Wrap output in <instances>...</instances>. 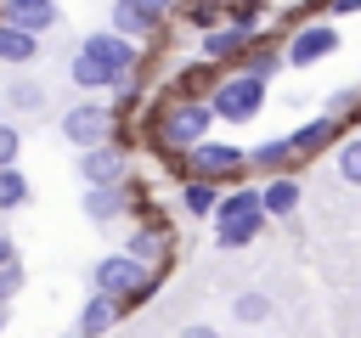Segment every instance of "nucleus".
<instances>
[{
    "mask_svg": "<svg viewBox=\"0 0 361 338\" xmlns=\"http://www.w3.org/2000/svg\"><path fill=\"white\" fill-rule=\"evenodd\" d=\"M130 68H141V51H135V39H124V34H113V28L85 34V39L73 45V56H68V79H73L85 96L113 90V79L130 73Z\"/></svg>",
    "mask_w": 361,
    "mask_h": 338,
    "instance_id": "1",
    "label": "nucleus"
},
{
    "mask_svg": "<svg viewBox=\"0 0 361 338\" xmlns=\"http://www.w3.org/2000/svg\"><path fill=\"white\" fill-rule=\"evenodd\" d=\"M209 130H214V107L203 96H164L152 107V118H147V146L164 152V158H175V152L197 146Z\"/></svg>",
    "mask_w": 361,
    "mask_h": 338,
    "instance_id": "2",
    "label": "nucleus"
},
{
    "mask_svg": "<svg viewBox=\"0 0 361 338\" xmlns=\"http://www.w3.org/2000/svg\"><path fill=\"white\" fill-rule=\"evenodd\" d=\"M90 287H96V293H113L124 310H135V304H147V299L158 293V270L141 265V259H130V254L118 248V254H102V259L90 265Z\"/></svg>",
    "mask_w": 361,
    "mask_h": 338,
    "instance_id": "3",
    "label": "nucleus"
},
{
    "mask_svg": "<svg viewBox=\"0 0 361 338\" xmlns=\"http://www.w3.org/2000/svg\"><path fill=\"white\" fill-rule=\"evenodd\" d=\"M175 163V175L180 180H220V186H237L243 175H248V146H231V141H214V135H203L197 146H186V152H175L169 158Z\"/></svg>",
    "mask_w": 361,
    "mask_h": 338,
    "instance_id": "4",
    "label": "nucleus"
},
{
    "mask_svg": "<svg viewBox=\"0 0 361 338\" xmlns=\"http://www.w3.org/2000/svg\"><path fill=\"white\" fill-rule=\"evenodd\" d=\"M265 84H271V79H254V73H243V68H226L220 84L209 90L214 118H220V124H254L259 107H265Z\"/></svg>",
    "mask_w": 361,
    "mask_h": 338,
    "instance_id": "5",
    "label": "nucleus"
},
{
    "mask_svg": "<svg viewBox=\"0 0 361 338\" xmlns=\"http://www.w3.org/2000/svg\"><path fill=\"white\" fill-rule=\"evenodd\" d=\"M333 51H338V23H333V17H305V23L282 39L288 68H316V62H327Z\"/></svg>",
    "mask_w": 361,
    "mask_h": 338,
    "instance_id": "6",
    "label": "nucleus"
},
{
    "mask_svg": "<svg viewBox=\"0 0 361 338\" xmlns=\"http://www.w3.org/2000/svg\"><path fill=\"white\" fill-rule=\"evenodd\" d=\"M113 124H118V107H113V101H73V107L62 113V141L85 152V146L113 141Z\"/></svg>",
    "mask_w": 361,
    "mask_h": 338,
    "instance_id": "7",
    "label": "nucleus"
},
{
    "mask_svg": "<svg viewBox=\"0 0 361 338\" xmlns=\"http://www.w3.org/2000/svg\"><path fill=\"white\" fill-rule=\"evenodd\" d=\"M79 175H85V186H118V180H130V152L118 141L85 146L79 152Z\"/></svg>",
    "mask_w": 361,
    "mask_h": 338,
    "instance_id": "8",
    "label": "nucleus"
},
{
    "mask_svg": "<svg viewBox=\"0 0 361 338\" xmlns=\"http://www.w3.org/2000/svg\"><path fill=\"white\" fill-rule=\"evenodd\" d=\"M141 180H118V186H90L85 192V214L96 220V225H113V220H124L135 203H141Z\"/></svg>",
    "mask_w": 361,
    "mask_h": 338,
    "instance_id": "9",
    "label": "nucleus"
},
{
    "mask_svg": "<svg viewBox=\"0 0 361 338\" xmlns=\"http://www.w3.org/2000/svg\"><path fill=\"white\" fill-rule=\"evenodd\" d=\"M107 28L124 34V39H135V45H147V39H158L164 17H152L141 0H113V6H107Z\"/></svg>",
    "mask_w": 361,
    "mask_h": 338,
    "instance_id": "10",
    "label": "nucleus"
},
{
    "mask_svg": "<svg viewBox=\"0 0 361 338\" xmlns=\"http://www.w3.org/2000/svg\"><path fill=\"white\" fill-rule=\"evenodd\" d=\"M124 254L141 259V265H152V270H164V265H169V225H164V220H141V225L124 237Z\"/></svg>",
    "mask_w": 361,
    "mask_h": 338,
    "instance_id": "11",
    "label": "nucleus"
},
{
    "mask_svg": "<svg viewBox=\"0 0 361 338\" xmlns=\"http://www.w3.org/2000/svg\"><path fill=\"white\" fill-rule=\"evenodd\" d=\"M293 163H299L293 135H271V141L248 146V175H259V180H271V175H293Z\"/></svg>",
    "mask_w": 361,
    "mask_h": 338,
    "instance_id": "12",
    "label": "nucleus"
},
{
    "mask_svg": "<svg viewBox=\"0 0 361 338\" xmlns=\"http://www.w3.org/2000/svg\"><path fill=\"white\" fill-rule=\"evenodd\" d=\"M254 39H259L254 28H237V23H214V28L203 34V56H209V62H220V68H231V62H237V56H243Z\"/></svg>",
    "mask_w": 361,
    "mask_h": 338,
    "instance_id": "13",
    "label": "nucleus"
},
{
    "mask_svg": "<svg viewBox=\"0 0 361 338\" xmlns=\"http://www.w3.org/2000/svg\"><path fill=\"white\" fill-rule=\"evenodd\" d=\"M338 135H344V118H333V113L305 118V124L293 130V152H299V163L316 158V152H327V146H338Z\"/></svg>",
    "mask_w": 361,
    "mask_h": 338,
    "instance_id": "14",
    "label": "nucleus"
},
{
    "mask_svg": "<svg viewBox=\"0 0 361 338\" xmlns=\"http://www.w3.org/2000/svg\"><path fill=\"white\" fill-rule=\"evenodd\" d=\"M0 17L45 39V34H51V28L62 23V6H56V0H6V6H0Z\"/></svg>",
    "mask_w": 361,
    "mask_h": 338,
    "instance_id": "15",
    "label": "nucleus"
},
{
    "mask_svg": "<svg viewBox=\"0 0 361 338\" xmlns=\"http://www.w3.org/2000/svg\"><path fill=\"white\" fill-rule=\"evenodd\" d=\"M118 321H124V304H118L113 293H96V287H90L85 304H79V332H85V338H102V332H113Z\"/></svg>",
    "mask_w": 361,
    "mask_h": 338,
    "instance_id": "16",
    "label": "nucleus"
},
{
    "mask_svg": "<svg viewBox=\"0 0 361 338\" xmlns=\"http://www.w3.org/2000/svg\"><path fill=\"white\" fill-rule=\"evenodd\" d=\"M299 197H305L299 175H271V180H259V208H265V220H288V214L299 208Z\"/></svg>",
    "mask_w": 361,
    "mask_h": 338,
    "instance_id": "17",
    "label": "nucleus"
},
{
    "mask_svg": "<svg viewBox=\"0 0 361 338\" xmlns=\"http://www.w3.org/2000/svg\"><path fill=\"white\" fill-rule=\"evenodd\" d=\"M259 231H265V208H248V214H226V220H214V248L237 254V248H248Z\"/></svg>",
    "mask_w": 361,
    "mask_h": 338,
    "instance_id": "18",
    "label": "nucleus"
},
{
    "mask_svg": "<svg viewBox=\"0 0 361 338\" xmlns=\"http://www.w3.org/2000/svg\"><path fill=\"white\" fill-rule=\"evenodd\" d=\"M220 73H226V68L203 56V62H192V68H180V73L169 79V96H203V101H209V90L220 84Z\"/></svg>",
    "mask_w": 361,
    "mask_h": 338,
    "instance_id": "19",
    "label": "nucleus"
},
{
    "mask_svg": "<svg viewBox=\"0 0 361 338\" xmlns=\"http://www.w3.org/2000/svg\"><path fill=\"white\" fill-rule=\"evenodd\" d=\"M34 56H39V34H28V28H17V23L0 17V62L6 68H28Z\"/></svg>",
    "mask_w": 361,
    "mask_h": 338,
    "instance_id": "20",
    "label": "nucleus"
},
{
    "mask_svg": "<svg viewBox=\"0 0 361 338\" xmlns=\"http://www.w3.org/2000/svg\"><path fill=\"white\" fill-rule=\"evenodd\" d=\"M0 101H6L11 113H45V101H51V96H45V84H39V79L17 73V79H11L6 90H0Z\"/></svg>",
    "mask_w": 361,
    "mask_h": 338,
    "instance_id": "21",
    "label": "nucleus"
},
{
    "mask_svg": "<svg viewBox=\"0 0 361 338\" xmlns=\"http://www.w3.org/2000/svg\"><path fill=\"white\" fill-rule=\"evenodd\" d=\"M237 68L254 73V79H276V73L288 68V56H282V45H259V39H254V45L237 56Z\"/></svg>",
    "mask_w": 361,
    "mask_h": 338,
    "instance_id": "22",
    "label": "nucleus"
},
{
    "mask_svg": "<svg viewBox=\"0 0 361 338\" xmlns=\"http://www.w3.org/2000/svg\"><path fill=\"white\" fill-rule=\"evenodd\" d=\"M271 310H276V304H271V293H259V287H243V293L231 299V321H237V327H265Z\"/></svg>",
    "mask_w": 361,
    "mask_h": 338,
    "instance_id": "23",
    "label": "nucleus"
},
{
    "mask_svg": "<svg viewBox=\"0 0 361 338\" xmlns=\"http://www.w3.org/2000/svg\"><path fill=\"white\" fill-rule=\"evenodd\" d=\"M220 192H226L220 180H197L192 175V180H180V208L186 214H214L220 208Z\"/></svg>",
    "mask_w": 361,
    "mask_h": 338,
    "instance_id": "24",
    "label": "nucleus"
},
{
    "mask_svg": "<svg viewBox=\"0 0 361 338\" xmlns=\"http://www.w3.org/2000/svg\"><path fill=\"white\" fill-rule=\"evenodd\" d=\"M333 169H338L344 186H361V135H344L333 146Z\"/></svg>",
    "mask_w": 361,
    "mask_h": 338,
    "instance_id": "25",
    "label": "nucleus"
},
{
    "mask_svg": "<svg viewBox=\"0 0 361 338\" xmlns=\"http://www.w3.org/2000/svg\"><path fill=\"white\" fill-rule=\"evenodd\" d=\"M28 203V180H23V169L11 163V169H0V214H11V208H23Z\"/></svg>",
    "mask_w": 361,
    "mask_h": 338,
    "instance_id": "26",
    "label": "nucleus"
},
{
    "mask_svg": "<svg viewBox=\"0 0 361 338\" xmlns=\"http://www.w3.org/2000/svg\"><path fill=\"white\" fill-rule=\"evenodd\" d=\"M17 152H23V130H17L11 118H0V169H11Z\"/></svg>",
    "mask_w": 361,
    "mask_h": 338,
    "instance_id": "27",
    "label": "nucleus"
},
{
    "mask_svg": "<svg viewBox=\"0 0 361 338\" xmlns=\"http://www.w3.org/2000/svg\"><path fill=\"white\" fill-rule=\"evenodd\" d=\"M305 11H310V17H333V23H338V17H355V11H361V0H310Z\"/></svg>",
    "mask_w": 361,
    "mask_h": 338,
    "instance_id": "28",
    "label": "nucleus"
},
{
    "mask_svg": "<svg viewBox=\"0 0 361 338\" xmlns=\"http://www.w3.org/2000/svg\"><path fill=\"white\" fill-rule=\"evenodd\" d=\"M23 282H28V270H23L17 259H11V265H0V304H6V299H17V293H23Z\"/></svg>",
    "mask_w": 361,
    "mask_h": 338,
    "instance_id": "29",
    "label": "nucleus"
},
{
    "mask_svg": "<svg viewBox=\"0 0 361 338\" xmlns=\"http://www.w3.org/2000/svg\"><path fill=\"white\" fill-rule=\"evenodd\" d=\"M180 338H226V332H220L214 321H186V327H180Z\"/></svg>",
    "mask_w": 361,
    "mask_h": 338,
    "instance_id": "30",
    "label": "nucleus"
},
{
    "mask_svg": "<svg viewBox=\"0 0 361 338\" xmlns=\"http://www.w3.org/2000/svg\"><path fill=\"white\" fill-rule=\"evenodd\" d=\"M141 6H147L152 17H175V11H180V0H141Z\"/></svg>",
    "mask_w": 361,
    "mask_h": 338,
    "instance_id": "31",
    "label": "nucleus"
},
{
    "mask_svg": "<svg viewBox=\"0 0 361 338\" xmlns=\"http://www.w3.org/2000/svg\"><path fill=\"white\" fill-rule=\"evenodd\" d=\"M11 259H17V242H11V231L0 225V265H11Z\"/></svg>",
    "mask_w": 361,
    "mask_h": 338,
    "instance_id": "32",
    "label": "nucleus"
},
{
    "mask_svg": "<svg viewBox=\"0 0 361 338\" xmlns=\"http://www.w3.org/2000/svg\"><path fill=\"white\" fill-rule=\"evenodd\" d=\"M0 332H6V304H0Z\"/></svg>",
    "mask_w": 361,
    "mask_h": 338,
    "instance_id": "33",
    "label": "nucleus"
},
{
    "mask_svg": "<svg viewBox=\"0 0 361 338\" xmlns=\"http://www.w3.org/2000/svg\"><path fill=\"white\" fill-rule=\"evenodd\" d=\"M62 338H85V332H62Z\"/></svg>",
    "mask_w": 361,
    "mask_h": 338,
    "instance_id": "34",
    "label": "nucleus"
},
{
    "mask_svg": "<svg viewBox=\"0 0 361 338\" xmlns=\"http://www.w3.org/2000/svg\"><path fill=\"white\" fill-rule=\"evenodd\" d=\"M0 6H6V0H0Z\"/></svg>",
    "mask_w": 361,
    "mask_h": 338,
    "instance_id": "35",
    "label": "nucleus"
}]
</instances>
